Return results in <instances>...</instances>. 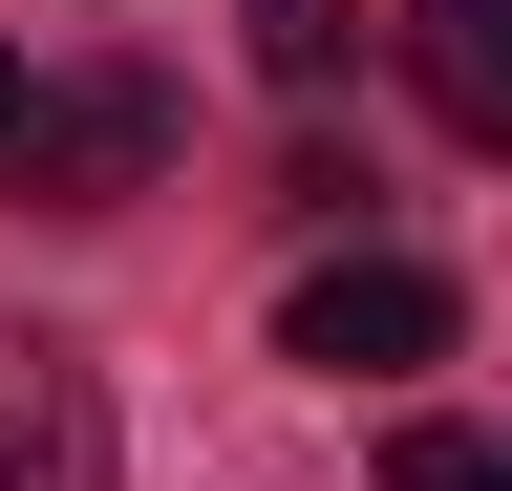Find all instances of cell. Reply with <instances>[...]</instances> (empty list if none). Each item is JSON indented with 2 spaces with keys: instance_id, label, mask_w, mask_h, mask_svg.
<instances>
[{
  "instance_id": "7",
  "label": "cell",
  "mask_w": 512,
  "mask_h": 491,
  "mask_svg": "<svg viewBox=\"0 0 512 491\" xmlns=\"http://www.w3.org/2000/svg\"><path fill=\"white\" fill-rule=\"evenodd\" d=\"M22 150H43V65L0 43V171H22Z\"/></svg>"
},
{
  "instance_id": "2",
  "label": "cell",
  "mask_w": 512,
  "mask_h": 491,
  "mask_svg": "<svg viewBox=\"0 0 512 491\" xmlns=\"http://www.w3.org/2000/svg\"><path fill=\"white\" fill-rule=\"evenodd\" d=\"M150 150H171V107H150V86H43V150H22V193L107 214V193H150Z\"/></svg>"
},
{
  "instance_id": "1",
  "label": "cell",
  "mask_w": 512,
  "mask_h": 491,
  "mask_svg": "<svg viewBox=\"0 0 512 491\" xmlns=\"http://www.w3.org/2000/svg\"><path fill=\"white\" fill-rule=\"evenodd\" d=\"M278 342L320 363V385H406V363H448V278L427 257H320L278 299Z\"/></svg>"
},
{
  "instance_id": "3",
  "label": "cell",
  "mask_w": 512,
  "mask_h": 491,
  "mask_svg": "<svg viewBox=\"0 0 512 491\" xmlns=\"http://www.w3.org/2000/svg\"><path fill=\"white\" fill-rule=\"evenodd\" d=\"M0 491H107V406L64 342H0Z\"/></svg>"
},
{
  "instance_id": "4",
  "label": "cell",
  "mask_w": 512,
  "mask_h": 491,
  "mask_svg": "<svg viewBox=\"0 0 512 491\" xmlns=\"http://www.w3.org/2000/svg\"><path fill=\"white\" fill-rule=\"evenodd\" d=\"M406 86L470 150H512V0H406Z\"/></svg>"
},
{
  "instance_id": "5",
  "label": "cell",
  "mask_w": 512,
  "mask_h": 491,
  "mask_svg": "<svg viewBox=\"0 0 512 491\" xmlns=\"http://www.w3.org/2000/svg\"><path fill=\"white\" fill-rule=\"evenodd\" d=\"M384 491H512L491 427H384Z\"/></svg>"
},
{
  "instance_id": "6",
  "label": "cell",
  "mask_w": 512,
  "mask_h": 491,
  "mask_svg": "<svg viewBox=\"0 0 512 491\" xmlns=\"http://www.w3.org/2000/svg\"><path fill=\"white\" fill-rule=\"evenodd\" d=\"M256 65H278V86H342V0H256Z\"/></svg>"
}]
</instances>
